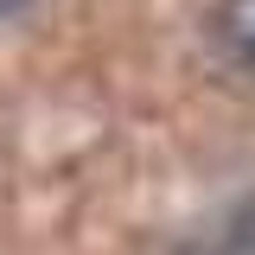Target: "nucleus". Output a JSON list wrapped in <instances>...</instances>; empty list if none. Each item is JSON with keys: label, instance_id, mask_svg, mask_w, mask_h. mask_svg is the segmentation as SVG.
I'll return each instance as SVG.
<instances>
[{"label": "nucleus", "instance_id": "2", "mask_svg": "<svg viewBox=\"0 0 255 255\" xmlns=\"http://www.w3.org/2000/svg\"><path fill=\"white\" fill-rule=\"evenodd\" d=\"M19 6H26V0H0V19H6V13H19Z\"/></svg>", "mask_w": 255, "mask_h": 255}, {"label": "nucleus", "instance_id": "1", "mask_svg": "<svg viewBox=\"0 0 255 255\" xmlns=\"http://www.w3.org/2000/svg\"><path fill=\"white\" fill-rule=\"evenodd\" d=\"M211 38H217V51L230 64L255 70V0H223L211 13Z\"/></svg>", "mask_w": 255, "mask_h": 255}]
</instances>
